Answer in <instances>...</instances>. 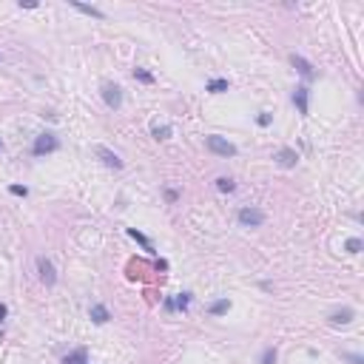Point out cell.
Instances as JSON below:
<instances>
[{
    "label": "cell",
    "instance_id": "cell-1",
    "mask_svg": "<svg viewBox=\"0 0 364 364\" xmlns=\"http://www.w3.org/2000/svg\"><path fill=\"white\" fill-rule=\"evenodd\" d=\"M205 145H208V151H211V154H216V157H236V145L234 143H228V140H225V137H216V134H211L205 140Z\"/></svg>",
    "mask_w": 364,
    "mask_h": 364
},
{
    "label": "cell",
    "instance_id": "cell-2",
    "mask_svg": "<svg viewBox=\"0 0 364 364\" xmlns=\"http://www.w3.org/2000/svg\"><path fill=\"white\" fill-rule=\"evenodd\" d=\"M57 145H60L57 137L46 131V134H37L35 145H31V154H35V157H46V154H51V151H57Z\"/></svg>",
    "mask_w": 364,
    "mask_h": 364
},
{
    "label": "cell",
    "instance_id": "cell-3",
    "mask_svg": "<svg viewBox=\"0 0 364 364\" xmlns=\"http://www.w3.org/2000/svg\"><path fill=\"white\" fill-rule=\"evenodd\" d=\"M239 225L242 228H259V225H264V211H259V208H242L239 211Z\"/></svg>",
    "mask_w": 364,
    "mask_h": 364
},
{
    "label": "cell",
    "instance_id": "cell-4",
    "mask_svg": "<svg viewBox=\"0 0 364 364\" xmlns=\"http://www.w3.org/2000/svg\"><path fill=\"white\" fill-rule=\"evenodd\" d=\"M103 100H106V106L111 111H117L122 106V88L117 83H103Z\"/></svg>",
    "mask_w": 364,
    "mask_h": 364
},
{
    "label": "cell",
    "instance_id": "cell-5",
    "mask_svg": "<svg viewBox=\"0 0 364 364\" xmlns=\"http://www.w3.org/2000/svg\"><path fill=\"white\" fill-rule=\"evenodd\" d=\"M37 273H40V282H43L46 287L57 285V271H54V264H51L46 256L37 259Z\"/></svg>",
    "mask_w": 364,
    "mask_h": 364
},
{
    "label": "cell",
    "instance_id": "cell-6",
    "mask_svg": "<svg viewBox=\"0 0 364 364\" xmlns=\"http://www.w3.org/2000/svg\"><path fill=\"white\" fill-rule=\"evenodd\" d=\"M94 157L100 159L103 165H108V168H114V171H120L122 168V159L117 157L111 148H106V145H94Z\"/></svg>",
    "mask_w": 364,
    "mask_h": 364
},
{
    "label": "cell",
    "instance_id": "cell-7",
    "mask_svg": "<svg viewBox=\"0 0 364 364\" xmlns=\"http://www.w3.org/2000/svg\"><path fill=\"white\" fill-rule=\"evenodd\" d=\"M290 63H293V69H296V72H299L305 80H313V77H316V69H313L310 63H307V60L302 57V54H293Z\"/></svg>",
    "mask_w": 364,
    "mask_h": 364
},
{
    "label": "cell",
    "instance_id": "cell-8",
    "mask_svg": "<svg viewBox=\"0 0 364 364\" xmlns=\"http://www.w3.org/2000/svg\"><path fill=\"white\" fill-rule=\"evenodd\" d=\"M273 159H276V162L282 165V168H293V165L299 162V154H296L293 148H279Z\"/></svg>",
    "mask_w": 364,
    "mask_h": 364
},
{
    "label": "cell",
    "instance_id": "cell-9",
    "mask_svg": "<svg viewBox=\"0 0 364 364\" xmlns=\"http://www.w3.org/2000/svg\"><path fill=\"white\" fill-rule=\"evenodd\" d=\"M307 94H310V91H307L305 86H299L296 91H293V106L299 108L302 117H307V108H310V106H307V103H310V97H307Z\"/></svg>",
    "mask_w": 364,
    "mask_h": 364
},
{
    "label": "cell",
    "instance_id": "cell-10",
    "mask_svg": "<svg viewBox=\"0 0 364 364\" xmlns=\"http://www.w3.org/2000/svg\"><path fill=\"white\" fill-rule=\"evenodd\" d=\"M88 313H91V321H94V324H106V321L111 319V313H108L106 305H91V310H88Z\"/></svg>",
    "mask_w": 364,
    "mask_h": 364
},
{
    "label": "cell",
    "instance_id": "cell-11",
    "mask_svg": "<svg viewBox=\"0 0 364 364\" xmlns=\"http://www.w3.org/2000/svg\"><path fill=\"white\" fill-rule=\"evenodd\" d=\"M353 319H356V313H353L350 307H344V310H336V313H330V324H350Z\"/></svg>",
    "mask_w": 364,
    "mask_h": 364
},
{
    "label": "cell",
    "instance_id": "cell-12",
    "mask_svg": "<svg viewBox=\"0 0 364 364\" xmlns=\"http://www.w3.org/2000/svg\"><path fill=\"white\" fill-rule=\"evenodd\" d=\"M63 364H88V350L86 347H77L74 353L63 356Z\"/></svg>",
    "mask_w": 364,
    "mask_h": 364
},
{
    "label": "cell",
    "instance_id": "cell-13",
    "mask_svg": "<svg viewBox=\"0 0 364 364\" xmlns=\"http://www.w3.org/2000/svg\"><path fill=\"white\" fill-rule=\"evenodd\" d=\"M230 310V299L228 296H225V299H216V302H211V305H208V313L211 316H225Z\"/></svg>",
    "mask_w": 364,
    "mask_h": 364
},
{
    "label": "cell",
    "instance_id": "cell-14",
    "mask_svg": "<svg viewBox=\"0 0 364 364\" xmlns=\"http://www.w3.org/2000/svg\"><path fill=\"white\" fill-rule=\"evenodd\" d=\"M72 6L77 9V12H83V15H88V17H97V20H103V17H106L97 6H86V3H77V0H72Z\"/></svg>",
    "mask_w": 364,
    "mask_h": 364
},
{
    "label": "cell",
    "instance_id": "cell-15",
    "mask_svg": "<svg viewBox=\"0 0 364 364\" xmlns=\"http://www.w3.org/2000/svg\"><path fill=\"white\" fill-rule=\"evenodd\" d=\"M228 88H230V83H228V80L216 77V80H211V83L205 86V91H211V94H225Z\"/></svg>",
    "mask_w": 364,
    "mask_h": 364
},
{
    "label": "cell",
    "instance_id": "cell-16",
    "mask_svg": "<svg viewBox=\"0 0 364 364\" xmlns=\"http://www.w3.org/2000/svg\"><path fill=\"white\" fill-rule=\"evenodd\" d=\"M128 236H131V239H137V242L143 245V248L148 250V253H154V245H151V239H148L145 234H140L137 228H128Z\"/></svg>",
    "mask_w": 364,
    "mask_h": 364
},
{
    "label": "cell",
    "instance_id": "cell-17",
    "mask_svg": "<svg viewBox=\"0 0 364 364\" xmlns=\"http://www.w3.org/2000/svg\"><path fill=\"white\" fill-rule=\"evenodd\" d=\"M171 134H174L171 125H154V128H151V137H154V140H168Z\"/></svg>",
    "mask_w": 364,
    "mask_h": 364
},
{
    "label": "cell",
    "instance_id": "cell-18",
    "mask_svg": "<svg viewBox=\"0 0 364 364\" xmlns=\"http://www.w3.org/2000/svg\"><path fill=\"white\" fill-rule=\"evenodd\" d=\"M361 248H364V242H361V239H356V236L344 242V250H347V253H361Z\"/></svg>",
    "mask_w": 364,
    "mask_h": 364
},
{
    "label": "cell",
    "instance_id": "cell-19",
    "mask_svg": "<svg viewBox=\"0 0 364 364\" xmlns=\"http://www.w3.org/2000/svg\"><path fill=\"white\" fill-rule=\"evenodd\" d=\"M188 305H191V293H179L177 299H174V307H177V310H188Z\"/></svg>",
    "mask_w": 364,
    "mask_h": 364
},
{
    "label": "cell",
    "instance_id": "cell-20",
    "mask_svg": "<svg viewBox=\"0 0 364 364\" xmlns=\"http://www.w3.org/2000/svg\"><path fill=\"white\" fill-rule=\"evenodd\" d=\"M216 188H219L222 193H230L236 185H234V179H228V177H219V179H216Z\"/></svg>",
    "mask_w": 364,
    "mask_h": 364
},
{
    "label": "cell",
    "instance_id": "cell-21",
    "mask_svg": "<svg viewBox=\"0 0 364 364\" xmlns=\"http://www.w3.org/2000/svg\"><path fill=\"white\" fill-rule=\"evenodd\" d=\"M259 364H276V347H264L262 358H259Z\"/></svg>",
    "mask_w": 364,
    "mask_h": 364
},
{
    "label": "cell",
    "instance_id": "cell-22",
    "mask_svg": "<svg viewBox=\"0 0 364 364\" xmlns=\"http://www.w3.org/2000/svg\"><path fill=\"white\" fill-rule=\"evenodd\" d=\"M134 77L140 80V83H154V74H148L145 69H134Z\"/></svg>",
    "mask_w": 364,
    "mask_h": 364
},
{
    "label": "cell",
    "instance_id": "cell-23",
    "mask_svg": "<svg viewBox=\"0 0 364 364\" xmlns=\"http://www.w3.org/2000/svg\"><path fill=\"white\" fill-rule=\"evenodd\" d=\"M256 122H259V125H262V128H268V125H271V122H273V117L268 114V111H262V114L256 117Z\"/></svg>",
    "mask_w": 364,
    "mask_h": 364
},
{
    "label": "cell",
    "instance_id": "cell-24",
    "mask_svg": "<svg viewBox=\"0 0 364 364\" xmlns=\"http://www.w3.org/2000/svg\"><path fill=\"white\" fill-rule=\"evenodd\" d=\"M9 191L15 193V196H26V193H29V188H26V185H12Z\"/></svg>",
    "mask_w": 364,
    "mask_h": 364
},
{
    "label": "cell",
    "instance_id": "cell-25",
    "mask_svg": "<svg viewBox=\"0 0 364 364\" xmlns=\"http://www.w3.org/2000/svg\"><path fill=\"white\" fill-rule=\"evenodd\" d=\"M344 361H350V364H364V358L361 356H356V353H347V356H342Z\"/></svg>",
    "mask_w": 364,
    "mask_h": 364
},
{
    "label": "cell",
    "instance_id": "cell-26",
    "mask_svg": "<svg viewBox=\"0 0 364 364\" xmlns=\"http://www.w3.org/2000/svg\"><path fill=\"white\" fill-rule=\"evenodd\" d=\"M165 200H168V202H177V200H179V193L174 191V188H168V191H165Z\"/></svg>",
    "mask_w": 364,
    "mask_h": 364
},
{
    "label": "cell",
    "instance_id": "cell-27",
    "mask_svg": "<svg viewBox=\"0 0 364 364\" xmlns=\"http://www.w3.org/2000/svg\"><path fill=\"white\" fill-rule=\"evenodd\" d=\"M20 9H37L35 0H26V3H20Z\"/></svg>",
    "mask_w": 364,
    "mask_h": 364
},
{
    "label": "cell",
    "instance_id": "cell-28",
    "mask_svg": "<svg viewBox=\"0 0 364 364\" xmlns=\"http://www.w3.org/2000/svg\"><path fill=\"white\" fill-rule=\"evenodd\" d=\"M6 313H9V307H6V305H3V302H0V321L6 319Z\"/></svg>",
    "mask_w": 364,
    "mask_h": 364
}]
</instances>
